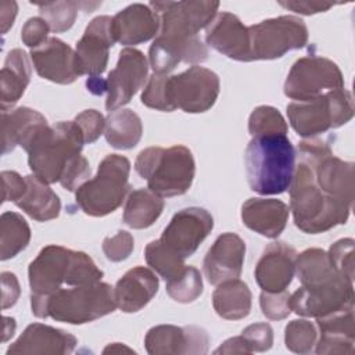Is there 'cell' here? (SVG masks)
I'll return each instance as SVG.
<instances>
[{
    "label": "cell",
    "instance_id": "6da1fadb",
    "mask_svg": "<svg viewBox=\"0 0 355 355\" xmlns=\"http://www.w3.org/2000/svg\"><path fill=\"white\" fill-rule=\"evenodd\" d=\"M159 17V32L148 50L154 73L168 75L180 62H204L208 49L198 37L215 18L219 1H151Z\"/></svg>",
    "mask_w": 355,
    "mask_h": 355
},
{
    "label": "cell",
    "instance_id": "7a4b0ae2",
    "mask_svg": "<svg viewBox=\"0 0 355 355\" xmlns=\"http://www.w3.org/2000/svg\"><path fill=\"white\" fill-rule=\"evenodd\" d=\"M103 275L87 254L54 244L42 248L28 268L31 295L36 297H50L62 284H93Z\"/></svg>",
    "mask_w": 355,
    "mask_h": 355
},
{
    "label": "cell",
    "instance_id": "3957f363",
    "mask_svg": "<svg viewBox=\"0 0 355 355\" xmlns=\"http://www.w3.org/2000/svg\"><path fill=\"white\" fill-rule=\"evenodd\" d=\"M250 189L261 196L284 193L293 180L295 150L287 135L254 136L244 154Z\"/></svg>",
    "mask_w": 355,
    "mask_h": 355
},
{
    "label": "cell",
    "instance_id": "277c9868",
    "mask_svg": "<svg viewBox=\"0 0 355 355\" xmlns=\"http://www.w3.org/2000/svg\"><path fill=\"white\" fill-rule=\"evenodd\" d=\"M288 189L294 223L304 233H323L348 220L352 208L327 197L315 182L311 166L302 158H298Z\"/></svg>",
    "mask_w": 355,
    "mask_h": 355
},
{
    "label": "cell",
    "instance_id": "5b68a950",
    "mask_svg": "<svg viewBox=\"0 0 355 355\" xmlns=\"http://www.w3.org/2000/svg\"><path fill=\"white\" fill-rule=\"evenodd\" d=\"M32 313L69 324H83L100 319L116 308L114 287L97 282L73 288H61L50 297L31 295Z\"/></svg>",
    "mask_w": 355,
    "mask_h": 355
},
{
    "label": "cell",
    "instance_id": "8992f818",
    "mask_svg": "<svg viewBox=\"0 0 355 355\" xmlns=\"http://www.w3.org/2000/svg\"><path fill=\"white\" fill-rule=\"evenodd\" d=\"M85 140L73 121H61L39 130L25 147L32 173L42 182H60L68 168L80 157Z\"/></svg>",
    "mask_w": 355,
    "mask_h": 355
},
{
    "label": "cell",
    "instance_id": "52a82bcc",
    "mask_svg": "<svg viewBox=\"0 0 355 355\" xmlns=\"http://www.w3.org/2000/svg\"><path fill=\"white\" fill-rule=\"evenodd\" d=\"M135 169L147 180L151 191L159 197H175L191 187L196 162L191 151L182 144L168 148L148 147L139 153Z\"/></svg>",
    "mask_w": 355,
    "mask_h": 355
},
{
    "label": "cell",
    "instance_id": "ba28073f",
    "mask_svg": "<svg viewBox=\"0 0 355 355\" xmlns=\"http://www.w3.org/2000/svg\"><path fill=\"white\" fill-rule=\"evenodd\" d=\"M130 162L118 154L107 155L93 179L86 180L76 191L75 201L90 216H105L114 212L129 191Z\"/></svg>",
    "mask_w": 355,
    "mask_h": 355
},
{
    "label": "cell",
    "instance_id": "9c48e42d",
    "mask_svg": "<svg viewBox=\"0 0 355 355\" xmlns=\"http://www.w3.org/2000/svg\"><path fill=\"white\" fill-rule=\"evenodd\" d=\"M287 116L300 136L311 139L345 125L354 116L352 96L347 89H338L309 101H293L287 105Z\"/></svg>",
    "mask_w": 355,
    "mask_h": 355
},
{
    "label": "cell",
    "instance_id": "30bf717a",
    "mask_svg": "<svg viewBox=\"0 0 355 355\" xmlns=\"http://www.w3.org/2000/svg\"><path fill=\"white\" fill-rule=\"evenodd\" d=\"M250 60H276L308 43V28L301 18L282 15L248 26Z\"/></svg>",
    "mask_w": 355,
    "mask_h": 355
},
{
    "label": "cell",
    "instance_id": "8fae6325",
    "mask_svg": "<svg viewBox=\"0 0 355 355\" xmlns=\"http://www.w3.org/2000/svg\"><path fill=\"white\" fill-rule=\"evenodd\" d=\"M219 90L218 75L200 65H193L178 75H168L165 82L169 111L179 108L189 114L205 112L215 104Z\"/></svg>",
    "mask_w": 355,
    "mask_h": 355
},
{
    "label": "cell",
    "instance_id": "7c38bea8",
    "mask_svg": "<svg viewBox=\"0 0 355 355\" xmlns=\"http://www.w3.org/2000/svg\"><path fill=\"white\" fill-rule=\"evenodd\" d=\"M295 273L301 283L300 290L309 298L331 301L354 293V283L334 270L327 252L320 248H308L297 254Z\"/></svg>",
    "mask_w": 355,
    "mask_h": 355
},
{
    "label": "cell",
    "instance_id": "4fadbf2b",
    "mask_svg": "<svg viewBox=\"0 0 355 355\" xmlns=\"http://www.w3.org/2000/svg\"><path fill=\"white\" fill-rule=\"evenodd\" d=\"M338 89H344V78L338 65L318 55L297 60L284 82V94L295 101H309Z\"/></svg>",
    "mask_w": 355,
    "mask_h": 355
},
{
    "label": "cell",
    "instance_id": "5bb4252c",
    "mask_svg": "<svg viewBox=\"0 0 355 355\" xmlns=\"http://www.w3.org/2000/svg\"><path fill=\"white\" fill-rule=\"evenodd\" d=\"M214 227L212 215L200 207L178 211L164 229L159 241L183 259L191 257Z\"/></svg>",
    "mask_w": 355,
    "mask_h": 355
},
{
    "label": "cell",
    "instance_id": "9a60e30c",
    "mask_svg": "<svg viewBox=\"0 0 355 355\" xmlns=\"http://www.w3.org/2000/svg\"><path fill=\"white\" fill-rule=\"evenodd\" d=\"M148 62L146 55L132 47L121 50L116 67L107 76L105 108L111 112L128 104L146 85Z\"/></svg>",
    "mask_w": 355,
    "mask_h": 355
},
{
    "label": "cell",
    "instance_id": "2e32d148",
    "mask_svg": "<svg viewBox=\"0 0 355 355\" xmlns=\"http://www.w3.org/2000/svg\"><path fill=\"white\" fill-rule=\"evenodd\" d=\"M144 345L150 355H202L208 352L209 336L198 326L179 327L173 324H159L147 331Z\"/></svg>",
    "mask_w": 355,
    "mask_h": 355
},
{
    "label": "cell",
    "instance_id": "e0dca14e",
    "mask_svg": "<svg viewBox=\"0 0 355 355\" xmlns=\"http://www.w3.org/2000/svg\"><path fill=\"white\" fill-rule=\"evenodd\" d=\"M31 60L37 75L60 85H69L82 76L76 51L58 37H49L31 50Z\"/></svg>",
    "mask_w": 355,
    "mask_h": 355
},
{
    "label": "cell",
    "instance_id": "ac0fdd59",
    "mask_svg": "<svg viewBox=\"0 0 355 355\" xmlns=\"http://www.w3.org/2000/svg\"><path fill=\"white\" fill-rule=\"evenodd\" d=\"M112 18L98 15L93 18L85 29L83 36L76 43V55L82 75L101 76L108 64V50L114 46Z\"/></svg>",
    "mask_w": 355,
    "mask_h": 355
},
{
    "label": "cell",
    "instance_id": "d6986e66",
    "mask_svg": "<svg viewBox=\"0 0 355 355\" xmlns=\"http://www.w3.org/2000/svg\"><path fill=\"white\" fill-rule=\"evenodd\" d=\"M245 257V243L236 233H223L208 250L202 270L207 280L218 286L223 282L239 279Z\"/></svg>",
    "mask_w": 355,
    "mask_h": 355
},
{
    "label": "cell",
    "instance_id": "ffe728a7",
    "mask_svg": "<svg viewBox=\"0 0 355 355\" xmlns=\"http://www.w3.org/2000/svg\"><path fill=\"white\" fill-rule=\"evenodd\" d=\"M295 258L297 251L283 241L266 245L255 265V280L262 291L286 290L295 273Z\"/></svg>",
    "mask_w": 355,
    "mask_h": 355
},
{
    "label": "cell",
    "instance_id": "44dd1931",
    "mask_svg": "<svg viewBox=\"0 0 355 355\" xmlns=\"http://www.w3.org/2000/svg\"><path fill=\"white\" fill-rule=\"evenodd\" d=\"M205 42L220 54L248 62L250 60V35L239 17L232 12H219L207 26Z\"/></svg>",
    "mask_w": 355,
    "mask_h": 355
},
{
    "label": "cell",
    "instance_id": "7402d4cb",
    "mask_svg": "<svg viewBox=\"0 0 355 355\" xmlns=\"http://www.w3.org/2000/svg\"><path fill=\"white\" fill-rule=\"evenodd\" d=\"M111 28L115 42L135 46L155 37L159 32V17L148 4L135 3L112 17Z\"/></svg>",
    "mask_w": 355,
    "mask_h": 355
},
{
    "label": "cell",
    "instance_id": "603a6c76",
    "mask_svg": "<svg viewBox=\"0 0 355 355\" xmlns=\"http://www.w3.org/2000/svg\"><path fill=\"white\" fill-rule=\"evenodd\" d=\"M78 344L75 336L42 323L29 324L24 333L8 347L7 355L11 354H71Z\"/></svg>",
    "mask_w": 355,
    "mask_h": 355
},
{
    "label": "cell",
    "instance_id": "cb8c5ba5",
    "mask_svg": "<svg viewBox=\"0 0 355 355\" xmlns=\"http://www.w3.org/2000/svg\"><path fill=\"white\" fill-rule=\"evenodd\" d=\"M316 326L319 329V337L315 348L316 354H354V306L316 318Z\"/></svg>",
    "mask_w": 355,
    "mask_h": 355
},
{
    "label": "cell",
    "instance_id": "d4e9b609",
    "mask_svg": "<svg viewBox=\"0 0 355 355\" xmlns=\"http://www.w3.org/2000/svg\"><path fill=\"white\" fill-rule=\"evenodd\" d=\"M158 284V277L151 269L144 266L129 269L114 287L116 308L125 313L140 311L157 294Z\"/></svg>",
    "mask_w": 355,
    "mask_h": 355
},
{
    "label": "cell",
    "instance_id": "484cf974",
    "mask_svg": "<svg viewBox=\"0 0 355 355\" xmlns=\"http://www.w3.org/2000/svg\"><path fill=\"white\" fill-rule=\"evenodd\" d=\"M290 208L276 198H248L241 207L243 223L255 233L276 239L284 230Z\"/></svg>",
    "mask_w": 355,
    "mask_h": 355
},
{
    "label": "cell",
    "instance_id": "4316f807",
    "mask_svg": "<svg viewBox=\"0 0 355 355\" xmlns=\"http://www.w3.org/2000/svg\"><path fill=\"white\" fill-rule=\"evenodd\" d=\"M47 125L40 112L28 107L1 111V154L12 151L17 146L25 150L35 135Z\"/></svg>",
    "mask_w": 355,
    "mask_h": 355
},
{
    "label": "cell",
    "instance_id": "83f0119b",
    "mask_svg": "<svg viewBox=\"0 0 355 355\" xmlns=\"http://www.w3.org/2000/svg\"><path fill=\"white\" fill-rule=\"evenodd\" d=\"M31 62L28 54L21 49H12L4 61L0 72V100L1 111L12 110L22 97L31 80Z\"/></svg>",
    "mask_w": 355,
    "mask_h": 355
},
{
    "label": "cell",
    "instance_id": "f1b7e54d",
    "mask_svg": "<svg viewBox=\"0 0 355 355\" xmlns=\"http://www.w3.org/2000/svg\"><path fill=\"white\" fill-rule=\"evenodd\" d=\"M26 190L15 205L37 222L55 219L61 211L58 196L49 187L47 183L37 179L35 175L25 176Z\"/></svg>",
    "mask_w": 355,
    "mask_h": 355
},
{
    "label": "cell",
    "instance_id": "f546056e",
    "mask_svg": "<svg viewBox=\"0 0 355 355\" xmlns=\"http://www.w3.org/2000/svg\"><path fill=\"white\" fill-rule=\"evenodd\" d=\"M252 294L248 286L239 280H227L215 288L212 305L215 312L227 320H239L250 315Z\"/></svg>",
    "mask_w": 355,
    "mask_h": 355
},
{
    "label": "cell",
    "instance_id": "4dcf8cb0",
    "mask_svg": "<svg viewBox=\"0 0 355 355\" xmlns=\"http://www.w3.org/2000/svg\"><path fill=\"white\" fill-rule=\"evenodd\" d=\"M143 125L140 116L132 110H115L105 118L104 136L107 143L118 150L133 148L141 139Z\"/></svg>",
    "mask_w": 355,
    "mask_h": 355
},
{
    "label": "cell",
    "instance_id": "1f68e13d",
    "mask_svg": "<svg viewBox=\"0 0 355 355\" xmlns=\"http://www.w3.org/2000/svg\"><path fill=\"white\" fill-rule=\"evenodd\" d=\"M164 200L150 189L133 190L123 208V223L132 229L150 227L164 211Z\"/></svg>",
    "mask_w": 355,
    "mask_h": 355
},
{
    "label": "cell",
    "instance_id": "d6a6232c",
    "mask_svg": "<svg viewBox=\"0 0 355 355\" xmlns=\"http://www.w3.org/2000/svg\"><path fill=\"white\" fill-rule=\"evenodd\" d=\"M31 240L28 222L17 212H3L0 218V258L7 261L25 250Z\"/></svg>",
    "mask_w": 355,
    "mask_h": 355
},
{
    "label": "cell",
    "instance_id": "836d02e7",
    "mask_svg": "<svg viewBox=\"0 0 355 355\" xmlns=\"http://www.w3.org/2000/svg\"><path fill=\"white\" fill-rule=\"evenodd\" d=\"M144 258L148 266H151V269L155 270L165 282L179 277L187 266L184 265V259L166 248L159 239L150 241L146 245Z\"/></svg>",
    "mask_w": 355,
    "mask_h": 355
},
{
    "label": "cell",
    "instance_id": "e575fe53",
    "mask_svg": "<svg viewBox=\"0 0 355 355\" xmlns=\"http://www.w3.org/2000/svg\"><path fill=\"white\" fill-rule=\"evenodd\" d=\"M80 6L82 3L76 1L37 3L42 18L49 24L50 31L55 33L65 32L73 25Z\"/></svg>",
    "mask_w": 355,
    "mask_h": 355
},
{
    "label": "cell",
    "instance_id": "d590c367",
    "mask_svg": "<svg viewBox=\"0 0 355 355\" xmlns=\"http://www.w3.org/2000/svg\"><path fill=\"white\" fill-rule=\"evenodd\" d=\"M166 293L173 301L180 304L196 301L202 294V277L198 269L186 266L179 277L166 282Z\"/></svg>",
    "mask_w": 355,
    "mask_h": 355
},
{
    "label": "cell",
    "instance_id": "8d00e7d4",
    "mask_svg": "<svg viewBox=\"0 0 355 355\" xmlns=\"http://www.w3.org/2000/svg\"><path fill=\"white\" fill-rule=\"evenodd\" d=\"M318 341L316 326L306 319L288 322L284 329V343L287 349L295 354H309Z\"/></svg>",
    "mask_w": 355,
    "mask_h": 355
},
{
    "label": "cell",
    "instance_id": "74e56055",
    "mask_svg": "<svg viewBox=\"0 0 355 355\" xmlns=\"http://www.w3.org/2000/svg\"><path fill=\"white\" fill-rule=\"evenodd\" d=\"M248 132L252 137L263 135H287V123L276 108L270 105H259L250 115Z\"/></svg>",
    "mask_w": 355,
    "mask_h": 355
},
{
    "label": "cell",
    "instance_id": "f35d334b",
    "mask_svg": "<svg viewBox=\"0 0 355 355\" xmlns=\"http://www.w3.org/2000/svg\"><path fill=\"white\" fill-rule=\"evenodd\" d=\"M354 244L352 239H341L330 245L327 257L334 270L354 283Z\"/></svg>",
    "mask_w": 355,
    "mask_h": 355
},
{
    "label": "cell",
    "instance_id": "ab89813d",
    "mask_svg": "<svg viewBox=\"0 0 355 355\" xmlns=\"http://www.w3.org/2000/svg\"><path fill=\"white\" fill-rule=\"evenodd\" d=\"M259 305L262 313L270 320H282L291 312L290 294L287 290L277 293L262 291L259 295Z\"/></svg>",
    "mask_w": 355,
    "mask_h": 355
},
{
    "label": "cell",
    "instance_id": "60d3db41",
    "mask_svg": "<svg viewBox=\"0 0 355 355\" xmlns=\"http://www.w3.org/2000/svg\"><path fill=\"white\" fill-rule=\"evenodd\" d=\"M168 75L153 73L148 82L144 86L141 93V103L153 110L171 112L166 101V92H165V82Z\"/></svg>",
    "mask_w": 355,
    "mask_h": 355
},
{
    "label": "cell",
    "instance_id": "b9f144b4",
    "mask_svg": "<svg viewBox=\"0 0 355 355\" xmlns=\"http://www.w3.org/2000/svg\"><path fill=\"white\" fill-rule=\"evenodd\" d=\"M133 236L126 230H119L116 234L105 237L103 241V252L111 262H121L129 258L133 251Z\"/></svg>",
    "mask_w": 355,
    "mask_h": 355
},
{
    "label": "cell",
    "instance_id": "7bdbcfd3",
    "mask_svg": "<svg viewBox=\"0 0 355 355\" xmlns=\"http://www.w3.org/2000/svg\"><path fill=\"white\" fill-rule=\"evenodd\" d=\"M73 122L78 125L83 135L85 144H90L96 141L103 133L105 128V118L96 110H85L76 118Z\"/></svg>",
    "mask_w": 355,
    "mask_h": 355
},
{
    "label": "cell",
    "instance_id": "ee69618b",
    "mask_svg": "<svg viewBox=\"0 0 355 355\" xmlns=\"http://www.w3.org/2000/svg\"><path fill=\"white\" fill-rule=\"evenodd\" d=\"M241 337L251 352H263L273 345V330L268 323H254L247 326L243 330Z\"/></svg>",
    "mask_w": 355,
    "mask_h": 355
},
{
    "label": "cell",
    "instance_id": "f6af8a7d",
    "mask_svg": "<svg viewBox=\"0 0 355 355\" xmlns=\"http://www.w3.org/2000/svg\"><path fill=\"white\" fill-rule=\"evenodd\" d=\"M49 32H50L49 24L42 17H33V18H29L22 26L21 39L25 46L33 50L42 46L49 39Z\"/></svg>",
    "mask_w": 355,
    "mask_h": 355
},
{
    "label": "cell",
    "instance_id": "bcb514c9",
    "mask_svg": "<svg viewBox=\"0 0 355 355\" xmlns=\"http://www.w3.org/2000/svg\"><path fill=\"white\" fill-rule=\"evenodd\" d=\"M3 201H17L26 190V179L15 171H3Z\"/></svg>",
    "mask_w": 355,
    "mask_h": 355
},
{
    "label": "cell",
    "instance_id": "7dc6e473",
    "mask_svg": "<svg viewBox=\"0 0 355 355\" xmlns=\"http://www.w3.org/2000/svg\"><path fill=\"white\" fill-rule=\"evenodd\" d=\"M1 308L7 309L10 306H14L21 290L19 283L17 280V276L11 272H3L1 273Z\"/></svg>",
    "mask_w": 355,
    "mask_h": 355
},
{
    "label": "cell",
    "instance_id": "c3c4849f",
    "mask_svg": "<svg viewBox=\"0 0 355 355\" xmlns=\"http://www.w3.org/2000/svg\"><path fill=\"white\" fill-rule=\"evenodd\" d=\"M279 4L287 10H291L297 14H304V15L324 12L334 6L333 3H323V1H280Z\"/></svg>",
    "mask_w": 355,
    "mask_h": 355
},
{
    "label": "cell",
    "instance_id": "681fc988",
    "mask_svg": "<svg viewBox=\"0 0 355 355\" xmlns=\"http://www.w3.org/2000/svg\"><path fill=\"white\" fill-rule=\"evenodd\" d=\"M214 354H252V352L248 348L244 338L241 336H237L226 340L219 348L214 351Z\"/></svg>",
    "mask_w": 355,
    "mask_h": 355
},
{
    "label": "cell",
    "instance_id": "f907efd6",
    "mask_svg": "<svg viewBox=\"0 0 355 355\" xmlns=\"http://www.w3.org/2000/svg\"><path fill=\"white\" fill-rule=\"evenodd\" d=\"M17 3L15 1H1L0 3V21H1V32L3 35L12 26L15 15H17Z\"/></svg>",
    "mask_w": 355,
    "mask_h": 355
},
{
    "label": "cell",
    "instance_id": "816d5d0a",
    "mask_svg": "<svg viewBox=\"0 0 355 355\" xmlns=\"http://www.w3.org/2000/svg\"><path fill=\"white\" fill-rule=\"evenodd\" d=\"M86 87L90 93L96 96H101L107 92V79H103L101 76H92L86 80Z\"/></svg>",
    "mask_w": 355,
    "mask_h": 355
},
{
    "label": "cell",
    "instance_id": "f5cc1de1",
    "mask_svg": "<svg viewBox=\"0 0 355 355\" xmlns=\"http://www.w3.org/2000/svg\"><path fill=\"white\" fill-rule=\"evenodd\" d=\"M4 320V327H3V343L7 341L10 337H12L14 331H15V320L12 318L8 316H3Z\"/></svg>",
    "mask_w": 355,
    "mask_h": 355
},
{
    "label": "cell",
    "instance_id": "db71d44e",
    "mask_svg": "<svg viewBox=\"0 0 355 355\" xmlns=\"http://www.w3.org/2000/svg\"><path fill=\"white\" fill-rule=\"evenodd\" d=\"M121 352H135L132 348L121 344V343H114V344H110L108 347L104 348L103 354H121Z\"/></svg>",
    "mask_w": 355,
    "mask_h": 355
}]
</instances>
